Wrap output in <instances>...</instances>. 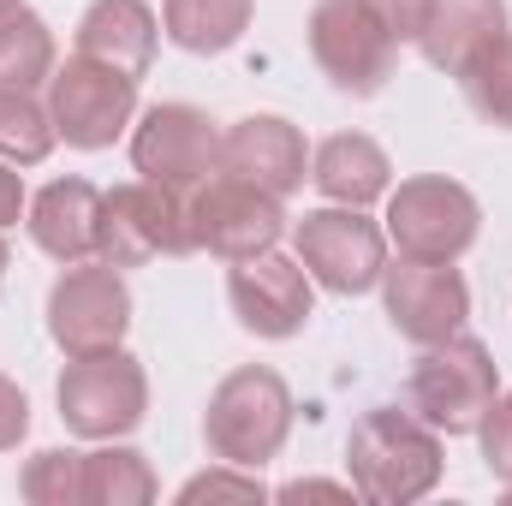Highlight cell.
Here are the masks:
<instances>
[{"label": "cell", "mask_w": 512, "mask_h": 506, "mask_svg": "<svg viewBox=\"0 0 512 506\" xmlns=\"http://www.w3.org/2000/svg\"><path fill=\"white\" fill-rule=\"evenodd\" d=\"M346 471H352V489L376 506L423 501L441 483V435L417 411L376 405L346 435Z\"/></svg>", "instance_id": "1"}, {"label": "cell", "mask_w": 512, "mask_h": 506, "mask_svg": "<svg viewBox=\"0 0 512 506\" xmlns=\"http://www.w3.org/2000/svg\"><path fill=\"white\" fill-rule=\"evenodd\" d=\"M477 221H483V209L459 179L423 173V179H405L399 191H387V239L411 262H459L477 245Z\"/></svg>", "instance_id": "5"}, {"label": "cell", "mask_w": 512, "mask_h": 506, "mask_svg": "<svg viewBox=\"0 0 512 506\" xmlns=\"http://www.w3.org/2000/svg\"><path fill=\"white\" fill-rule=\"evenodd\" d=\"M304 137L280 114H245L239 126L221 131V173L245 179L268 197H292L304 185Z\"/></svg>", "instance_id": "15"}, {"label": "cell", "mask_w": 512, "mask_h": 506, "mask_svg": "<svg viewBox=\"0 0 512 506\" xmlns=\"http://www.w3.org/2000/svg\"><path fill=\"white\" fill-rule=\"evenodd\" d=\"M501 376L483 340L453 334L441 346H423L417 370H411V411L435 429V435H471L483 423V411L495 405Z\"/></svg>", "instance_id": "4"}, {"label": "cell", "mask_w": 512, "mask_h": 506, "mask_svg": "<svg viewBox=\"0 0 512 506\" xmlns=\"http://www.w3.org/2000/svg\"><path fill=\"white\" fill-rule=\"evenodd\" d=\"M364 6L387 24V36H393V42H417V36H423L429 0H364Z\"/></svg>", "instance_id": "28"}, {"label": "cell", "mask_w": 512, "mask_h": 506, "mask_svg": "<svg viewBox=\"0 0 512 506\" xmlns=\"http://www.w3.org/2000/svg\"><path fill=\"white\" fill-rule=\"evenodd\" d=\"M155 501V471L131 447L84 453V506H143Z\"/></svg>", "instance_id": "22"}, {"label": "cell", "mask_w": 512, "mask_h": 506, "mask_svg": "<svg viewBox=\"0 0 512 506\" xmlns=\"http://www.w3.org/2000/svg\"><path fill=\"white\" fill-rule=\"evenodd\" d=\"M6 262H12V251H6V239H0V274H6Z\"/></svg>", "instance_id": "32"}, {"label": "cell", "mask_w": 512, "mask_h": 506, "mask_svg": "<svg viewBox=\"0 0 512 506\" xmlns=\"http://www.w3.org/2000/svg\"><path fill=\"white\" fill-rule=\"evenodd\" d=\"M155 36H161V30H155V12H149L143 0H96V6L78 18V54L108 60V66H120L131 78L149 72Z\"/></svg>", "instance_id": "19"}, {"label": "cell", "mask_w": 512, "mask_h": 506, "mask_svg": "<svg viewBox=\"0 0 512 506\" xmlns=\"http://www.w3.org/2000/svg\"><path fill=\"white\" fill-rule=\"evenodd\" d=\"M286 233V215H280V197L256 191L233 173H215L191 191V239L197 251L221 256V262H239V256L274 251Z\"/></svg>", "instance_id": "12"}, {"label": "cell", "mask_w": 512, "mask_h": 506, "mask_svg": "<svg viewBox=\"0 0 512 506\" xmlns=\"http://www.w3.org/2000/svg\"><path fill=\"white\" fill-rule=\"evenodd\" d=\"M18 495L30 506H84V453L48 447L18 471Z\"/></svg>", "instance_id": "25"}, {"label": "cell", "mask_w": 512, "mask_h": 506, "mask_svg": "<svg viewBox=\"0 0 512 506\" xmlns=\"http://www.w3.org/2000/svg\"><path fill=\"white\" fill-rule=\"evenodd\" d=\"M459 84H465V102H471L477 120L512 131V30L459 72Z\"/></svg>", "instance_id": "24"}, {"label": "cell", "mask_w": 512, "mask_h": 506, "mask_svg": "<svg viewBox=\"0 0 512 506\" xmlns=\"http://www.w3.org/2000/svg\"><path fill=\"white\" fill-rule=\"evenodd\" d=\"M24 215V179L12 173V161H0V233Z\"/></svg>", "instance_id": "31"}, {"label": "cell", "mask_w": 512, "mask_h": 506, "mask_svg": "<svg viewBox=\"0 0 512 506\" xmlns=\"http://www.w3.org/2000/svg\"><path fill=\"white\" fill-rule=\"evenodd\" d=\"M102 227V191L90 179H54L30 203V239L54 262H90Z\"/></svg>", "instance_id": "17"}, {"label": "cell", "mask_w": 512, "mask_h": 506, "mask_svg": "<svg viewBox=\"0 0 512 506\" xmlns=\"http://www.w3.org/2000/svg\"><path fill=\"white\" fill-rule=\"evenodd\" d=\"M149 411V376L131 352H90V358H72L66 376H60V417L72 435L84 441H114L131 435Z\"/></svg>", "instance_id": "6"}, {"label": "cell", "mask_w": 512, "mask_h": 506, "mask_svg": "<svg viewBox=\"0 0 512 506\" xmlns=\"http://www.w3.org/2000/svg\"><path fill=\"white\" fill-rule=\"evenodd\" d=\"M24 435H30V399L12 376H0V453L18 447Z\"/></svg>", "instance_id": "29"}, {"label": "cell", "mask_w": 512, "mask_h": 506, "mask_svg": "<svg viewBox=\"0 0 512 506\" xmlns=\"http://www.w3.org/2000/svg\"><path fill=\"white\" fill-rule=\"evenodd\" d=\"M256 0H167L161 24L185 54H227L251 30Z\"/></svg>", "instance_id": "20"}, {"label": "cell", "mask_w": 512, "mask_h": 506, "mask_svg": "<svg viewBox=\"0 0 512 506\" xmlns=\"http://www.w3.org/2000/svg\"><path fill=\"white\" fill-rule=\"evenodd\" d=\"M54 114L36 102V90H0V161L36 167L54 149Z\"/></svg>", "instance_id": "23"}, {"label": "cell", "mask_w": 512, "mask_h": 506, "mask_svg": "<svg viewBox=\"0 0 512 506\" xmlns=\"http://www.w3.org/2000/svg\"><path fill=\"white\" fill-rule=\"evenodd\" d=\"M304 495H310V501H346V495H358V489H352V483H322V477H304V483H286V489H280V501H304Z\"/></svg>", "instance_id": "30"}, {"label": "cell", "mask_w": 512, "mask_h": 506, "mask_svg": "<svg viewBox=\"0 0 512 506\" xmlns=\"http://www.w3.org/2000/svg\"><path fill=\"white\" fill-rule=\"evenodd\" d=\"M131 328V292L114 262H66L48 292V334L66 358L114 352Z\"/></svg>", "instance_id": "9"}, {"label": "cell", "mask_w": 512, "mask_h": 506, "mask_svg": "<svg viewBox=\"0 0 512 506\" xmlns=\"http://www.w3.org/2000/svg\"><path fill=\"white\" fill-rule=\"evenodd\" d=\"M48 78H54V30L24 6L0 12V90H36Z\"/></svg>", "instance_id": "21"}, {"label": "cell", "mask_w": 512, "mask_h": 506, "mask_svg": "<svg viewBox=\"0 0 512 506\" xmlns=\"http://www.w3.org/2000/svg\"><path fill=\"white\" fill-rule=\"evenodd\" d=\"M286 429H292V393H286V381L274 376V370H262V364L233 370L209 393L203 441H209V453L221 465H245V471L268 465L280 453Z\"/></svg>", "instance_id": "2"}, {"label": "cell", "mask_w": 512, "mask_h": 506, "mask_svg": "<svg viewBox=\"0 0 512 506\" xmlns=\"http://www.w3.org/2000/svg\"><path fill=\"white\" fill-rule=\"evenodd\" d=\"M12 6H24V0H0V12H12Z\"/></svg>", "instance_id": "33"}, {"label": "cell", "mask_w": 512, "mask_h": 506, "mask_svg": "<svg viewBox=\"0 0 512 506\" xmlns=\"http://www.w3.org/2000/svg\"><path fill=\"white\" fill-rule=\"evenodd\" d=\"M292 245H298V262L316 286L340 292V298H358L370 286H382L387 268V233L364 215V209H310L298 227H292Z\"/></svg>", "instance_id": "7"}, {"label": "cell", "mask_w": 512, "mask_h": 506, "mask_svg": "<svg viewBox=\"0 0 512 506\" xmlns=\"http://www.w3.org/2000/svg\"><path fill=\"white\" fill-rule=\"evenodd\" d=\"M382 298H387V322L411 346H441V340L465 334V316H471V286L453 262L399 256V268H382Z\"/></svg>", "instance_id": "13"}, {"label": "cell", "mask_w": 512, "mask_h": 506, "mask_svg": "<svg viewBox=\"0 0 512 506\" xmlns=\"http://www.w3.org/2000/svg\"><path fill=\"white\" fill-rule=\"evenodd\" d=\"M131 161L143 179L191 197L203 179L221 173V131L191 102H155L131 131Z\"/></svg>", "instance_id": "11"}, {"label": "cell", "mask_w": 512, "mask_h": 506, "mask_svg": "<svg viewBox=\"0 0 512 506\" xmlns=\"http://www.w3.org/2000/svg\"><path fill=\"white\" fill-rule=\"evenodd\" d=\"M48 114H54V131L72 149H108L137 114V78L108 66V60L72 54L48 78Z\"/></svg>", "instance_id": "10"}, {"label": "cell", "mask_w": 512, "mask_h": 506, "mask_svg": "<svg viewBox=\"0 0 512 506\" xmlns=\"http://www.w3.org/2000/svg\"><path fill=\"white\" fill-rule=\"evenodd\" d=\"M310 179H316V191H322L328 203L364 209V203H376V197L393 191V161H387V149L376 137H364V131H334V137L316 149Z\"/></svg>", "instance_id": "18"}, {"label": "cell", "mask_w": 512, "mask_h": 506, "mask_svg": "<svg viewBox=\"0 0 512 506\" xmlns=\"http://www.w3.org/2000/svg\"><path fill=\"white\" fill-rule=\"evenodd\" d=\"M310 54L322 66V78L346 96H376L399 66V42L387 36V24L364 0H316Z\"/></svg>", "instance_id": "8"}, {"label": "cell", "mask_w": 512, "mask_h": 506, "mask_svg": "<svg viewBox=\"0 0 512 506\" xmlns=\"http://www.w3.org/2000/svg\"><path fill=\"white\" fill-rule=\"evenodd\" d=\"M227 298H233V316L251 328L256 340H292L310 322V310H316L304 262H292L280 251L239 256L233 274H227Z\"/></svg>", "instance_id": "14"}, {"label": "cell", "mask_w": 512, "mask_h": 506, "mask_svg": "<svg viewBox=\"0 0 512 506\" xmlns=\"http://www.w3.org/2000/svg\"><path fill=\"white\" fill-rule=\"evenodd\" d=\"M179 501H262V483H256L245 465H227V471H203L179 489Z\"/></svg>", "instance_id": "27"}, {"label": "cell", "mask_w": 512, "mask_h": 506, "mask_svg": "<svg viewBox=\"0 0 512 506\" xmlns=\"http://www.w3.org/2000/svg\"><path fill=\"white\" fill-rule=\"evenodd\" d=\"M197 251L191 239V197L155 185V179H131L102 191V227H96V256L114 268H143L161 256Z\"/></svg>", "instance_id": "3"}, {"label": "cell", "mask_w": 512, "mask_h": 506, "mask_svg": "<svg viewBox=\"0 0 512 506\" xmlns=\"http://www.w3.org/2000/svg\"><path fill=\"white\" fill-rule=\"evenodd\" d=\"M477 435H483V459H489V471H495L501 483H512V393H495V405L483 411Z\"/></svg>", "instance_id": "26"}, {"label": "cell", "mask_w": 512, "mask_h": 506, "mask_svg": "<svg viewBox=\"0 0 512 506\" xmlns=\"http://www.w3.org/2000/svg\"><path fill=\"white\" fill-rule=\"evenodd\" d=\"M507 36V0H429L423 18V60L447 78H459L483 48H495Z\"/></svg>", "instance_id": "16"}]
</instances>
